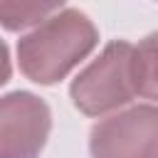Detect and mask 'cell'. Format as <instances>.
<instances>
[{
    "instance_id": "6da1fadb",
    "label": "cell",
    "mask_w": 158,
    "mask_h": 158,
    "mask_svg": "<svg viewBox=\"0 0 158 158\" xmlns=\"http://www.w3.org/2000/svg\"><path fill=\"white\" fill-rule=\"evenodd\" d=\"M99 44V30L77 7H62L40 27L20 37L17 64L20 72L42 86L62 81L79 62H84Z\"/></svg>"
},
{
    "instance_id": "277c9868",
    "label": "cell",
    "mask_w": 158,
    "mask_h": 158,
    "mask_svg": "<svg viewBox=\"0 0 158 158\" xmlns=\"http://www.w3.org/2000/svg\"><path fill=\"white\" fill-rule=\"evenodd\" d=\"M52 131L49 104L32 91L0 96V158H40Z\"/></svg>"
},
{
    "instance_id": "5b68a950",
    "label": "cell",
    "mask_w": 158,
    "mask_h": 158,
    "mask_svg": "<svg viewBox=\"0 0 158 158\" xmlns=\"http://www.w3.org/2000/svg\"><path fill=\"white\" fill-rule=\"evenodd\" d=\"M133 86L138 96L158 101V32L133 44Z\"/></svg>"
},
{
    "instance_id": "3957f363",
    "label": "cell",
    "mask_w": 158,
    "mask_h": 158,
    "mask_svg": "<svg viewBox=\"0 0 158 158\" xmlns=\"http://www.w3.org/2000/svg\"><path fill=\"white\" fill-rule=\"evenodd\" d=\"M91 158H158V106L136 104L109 114L89 131Z\"/></svg>"
},
{
    "instance_id": "8992f818",
    "label": "cell",
    "mask_w": 158,
    "mask_h": 158,
    "mask_svg": "<svg viewBox=\"0 0 158 158\" xmlns=\"http://www.w3.org/2000/svg\"><path fill=\"white\" fill-rule=\"evenodd\" d=\"M62 2H10L0 0V25L10 32H22L27 27H40L54 12H59Z\"/></svg>"
},
{
    "instance_id": "52a82bcc",
    "label": "cell",
    "mask_w": 158,
    "mask_h": 158,
    "mask_svg": "<svg viewBox=\"0 0 158 158\" xmlns=\"http://www.w3.org/2000/svg\"><path fill=\"white\" fill-rule=\"evenodd\" d=\"M12 77V64H10V52H7V44L0 40V86L7 84Z\"/></svg>"
},
{
    "instance_id": "7a4b0ae2",
    "label": "cell",
    "mask_w": 158,
    "mask_h": 158,
    "mask_svg": "<svg viewBox=\"0 0 158 158\" xmlns=\"http://www.w3.org/2000/svg\"><path fill=\"white\" fill-rule=\"evenodd\" d=\"M72 104L86 116L116 114L136 96L133 86V44L126 40L109 42L69 84Z\"/></svg>"
}]
</instances>
